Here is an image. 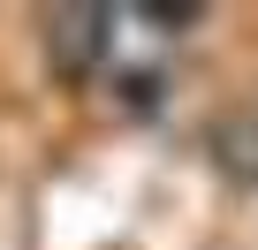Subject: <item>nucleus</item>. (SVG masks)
I'll return each instance as SVG.
<instances>
[{
  "label": "nucleus",
  "instance_id": "1",
  "mask_svg": "<svg viewBox=\"0 0 258 250\" xmlns=\"http://www.w3.org/2000/svg\"><path fill=\"white\" fill-rule=\"evenodd\" d=\"M46 46H53V68L61 76H84V68L106 61V16L84 8V0H69V8L46 16Z\"/></svg>",
  "mask_w": 258,
  "mask_h": 250
}]
</instances>
